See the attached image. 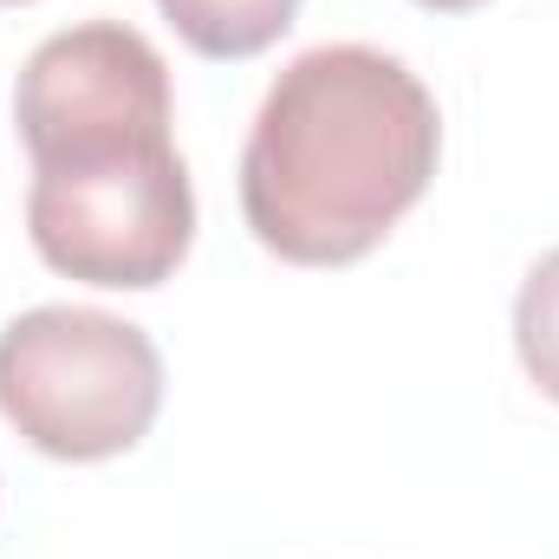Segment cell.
I'll list each match as a JSON object with an SVG mask.
<instances>
[{
	"label": "cell",
	"mask_w": 559,
	"mask_h": 559,
	"mask_svg": "<svg viewBox=\"0 0 559 559\" xmlns=\"http://www.w3.org/2000/svg\"><path fill=\"white\" fill-rule=\"evenodd\" d=\"M169 66L124 20H85L33 46L13 124L33 156L26 235L85 286L150 293L195 241V189L169 138Z\"/></svg>",
	"instance_id": "obj_1"
},
{
	"label": "cell",
	"mask_w": 559,
	"mask_h": 559,
	"mask_svg": "<svg viewBox=\"0 0 559 559\" xmlns=\"http://www.w3.org/2000/svg\"><path fill=\"white\" fill-rule=\"evenodd\" d=\"M436 156L442 111L397 52L312 46L254 111L241 215L293 267H352L423 202Z\"/></svg>",
	"instance_id": "obj_2"
},
{
	"label": "cell",
	"mask_w": 559,
	"mask_h": 559,
	"mask_svg": "<svg viewBox=\"0 0 559 559\" xmlns=\"http://www.w3.org/2000/svg\"><path fill=\"white\" fill-rule=\"evenodd\" d=\"M163 411L156 338L98 306H33L0 332V417L52 462H111Z\"/></svg>",
	"instance_id": "obj_3"
},
{
	"label": "cell",
	"mask_w": 559,
	"mask_h": 559,
	"mask_svg": "<svg viewBox=\"0 0 559 559\" xmlns=\"http://www.w3.org/2000/svg\"><path fill=\"white\" fill-rule=\"evenodd\" d=\"M156 7L202 59H254L299 20V0H156Z\"/></svg>",
	"instance_id": "obj_4"
},
{
	"label": "cell",
	"mask_w": 559,
	"mask_h": 559,
	"mask_svg": "<svg viewBox=\"0 0 559 559\" xmlns=\"http://www.w3.org/2000/svg\"><path fill=\"white\" fill-rule=\"evenodd\" d=\"M514 352L527 365V378L559 404V248L540 254L527 280H521V299H514Z\"/></svg>",
	"instance_id": "obj_5"
},
{
	"label": "cell",
	"mask_w": 559,
	"mask_h": 559,
	"mask_svg": "<svg viewBox=\"0 0 559 559\" xmlns=\"http://www.w3.org/2000/svg\"><path fill=\"white\" fill-rule=\"evenodd\" d=\"M429 13H468V7H488V0H417Z\"/></svg>",
	"instance_id": "obj_6"
},
{
	"label": "cell",
	"mask_w": 559,
	"mask_h": 559,
	"mask_svg": "<svg viewBox=\"0 0 559 559\" xmlns=\"http://www.w3.org/2000/svg\"><path fill=\"white\" fill-rule=\"evenodd\" d=\"M0 7H26V0H0Z\"/></svg>",
	"instance_id": "obj_7"
}]
</instances>
